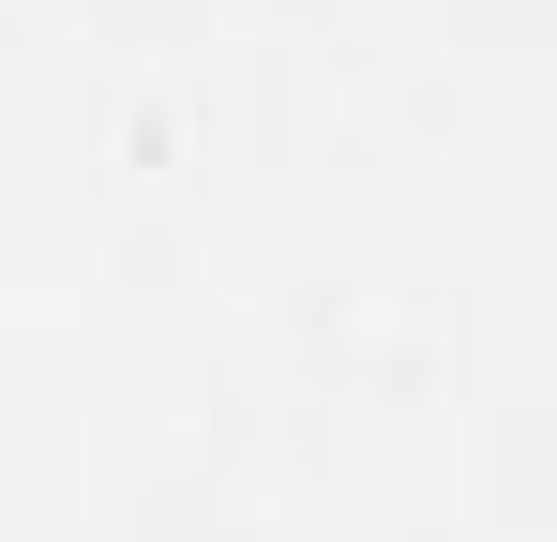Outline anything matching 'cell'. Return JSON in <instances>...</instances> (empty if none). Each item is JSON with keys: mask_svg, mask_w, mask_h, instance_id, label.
Here are the masks:
<instances>
[]
</instances>
